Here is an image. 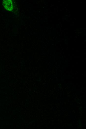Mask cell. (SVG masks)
<instances>
[{
	"label": "cell",
	"mask_w": 86,
	"mask_h": 129,
	"mask_svg": "<svg viewBox=\"0 0 86 129\" xmlns=\"http://www.w3.org/2000/svg\"><path fill=\"white\" fill-rule=\"evenodd\" d=\"M3 4L6 10L9 11L12 10L13 6L11 0H4L3 1Z\"/></svg>",
	"instance_id": "1"
}]
</instances>
